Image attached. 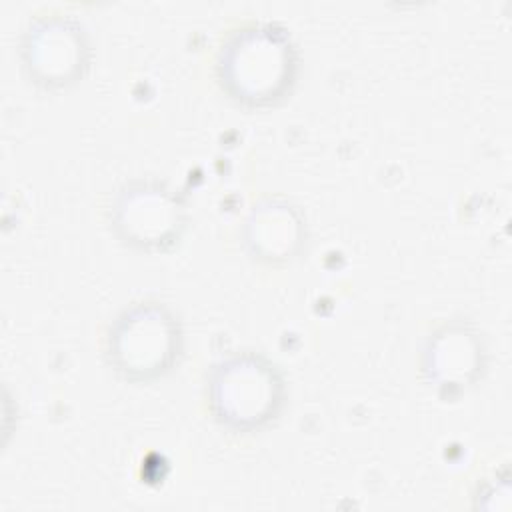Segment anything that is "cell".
I'll return each mask as SVG.
<instances>
[{
    "instance_id": "obj_1",
    "label": "cell",
    "mask_w": 512,
    "mask_h": 512,
    "mask_svg": "<svg viewBox=\"0 0 512 512\" xmlns=\"http://www.w3.org/2000/svg\"><path fill=\"white\" fill-rule=\"evenodd\" d=\"M292 50L282 34L268 28L246 30L222 54V80L242 100L268 102L292 78Z\"/></svg>"
},
{
    "instance_id": "obj_2",
    "label": "cell",
    "mask_w": 512,
    "mask_h": 512,
    "mask_svg": "<svg viewBox=\"0 0 512 512\" xmlns=\"http://www.w3.org/2000/svg\"><path fill=\"white\" fill-rule=\"evenodd\" d=\"M212 404L222 420L234 426H258L276 412L282 382L276 370L258 356L226 360L210 384Z\"/></svg>"
},
{
    "instance_id": "obj_6",
    "label": "cell",
    "mask_w": 512,
    "mask_h": 512,
    "mask_svg": "<svg viewBox=\"0 0 512 512\" xmlns=\"http://www.w3.org/2000/svg\"><path fill=\"white\" fill-rule=\"evenodd\" d=\"M248 242L266 258H282L290 254L298 242L300 222L294 212L276 202H268L254 210L248 220Z\"/></svg>"
},
{
    "instance_id": "obj_3",
    "label": "cell",
    "mask_w": 512,
    "mask_h": 512,
    "mask_svg": "<svg viewBox=\"0 0 512 512\" xmlns=\"http://www.w3.org/2000/svg\"><path fill=\"white\" fill-rule=\"evenodd\" d=\"M178 332L160 306H136L116 322L110 354L120 372L132 378L162 372L174 358Z\"/></svg>"
},
{
    "instance_id": "obj_4",
    "label": "cell",
    "mask_w": 512,
    "mask_h": 512,
    "mask_svg": "<svg viewBox=\"0 0 512 512\" xmlns=\"http://www.w3.org/2000/svg\"><path fill=\"white\" fill-rule=\"evenodd\" d=\"M118 226L138 244H162L180 226V204L158 186H138L118 202Z\"/></svg>"
},
{
    "instance_id": "obj_5",
    "label": "cell",
    "mask_w": 512,
    "mask_h": 512,
    "mask_svg": "<svg viewBox=\"0 0 512 512\" xmlns=\"http://www.w3.org/2000/svg\"><path fill=\"white\" fill-rule=\"evenodd\" d=\"M36 32L26 48L28 66L44 82H66L76 72L82 54L78 36L66 24H46Z\"/></svg>"
}]
</instances>
